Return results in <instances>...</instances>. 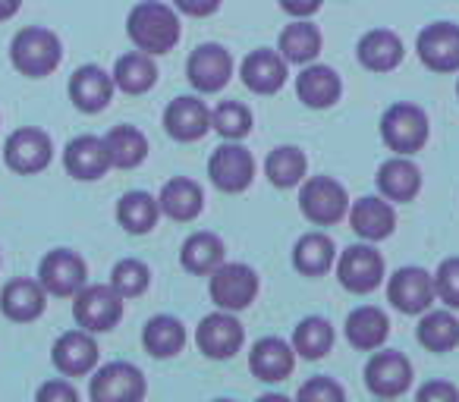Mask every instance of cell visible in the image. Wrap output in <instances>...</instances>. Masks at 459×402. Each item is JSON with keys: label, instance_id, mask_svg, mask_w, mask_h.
I'll list each match as a JSON object with an SVG mask.
<instances>
[{"label": "cell", "instance_id": "1", "mask_svg": "<svg viewBox=\"0 0 459 402\" xmlns=\"http://www.w3.org/2000/svg\"><path fill=\"white\" fill-rule=\"evenodd\" d=\"M179 13L177 7H167L160 0H142L129 10L126 16V35L135 45V51H145L152 57L170 54L179 41Z\"/></svg>", "mask_w": 459, "mask_h": 402}, {"label": "cell", "instance_id": "2", "mask_svg": "<svg viewBox=\"0 0 459 402\" xmlns=\"http://www.w3.org/2000/svg\"><path fill=\"white\" fill-rule=\"evenodd\" d=\"M64 60V45L60 38L45 26H29L20 29L10 41V64L16 73L29 79H45Z\"/></svg>", "mask_w": 459, "mask_h": 402}, {"label": "cell", "instance_id": "3", "mask_svg": "<svg viewBox=\"0 0 459 402\" xmlns=\"http://www.w3.org/2000/svg\"><path fill=\"white\" fill-rule=\"evenodd\" d=\"M428 135H431V123H428V114L419 104L400 101L387 107V114L381 116V139L387 141L394 154L412 158L415 151L428 145Z\"/></svg>", "mask_w": 459, "mask_h": 402}, {"label": "cell", "instance_id": "4", "mask_svg": "<svg viewBox=\"0 0 459 402\" xmlns=\"http://www.w3.org/2000/svg\"><path fill=\"white\" fill-rule=\"evenodd\" d=\"M73 318L89 333L114 330L123 318V295L110 283H85L73 295Z\"/></svg>", "mask_w": 459, "mask_h": 402}, {"label": "cell", "instance_id": "5", "mask_svg": "<svg viewBox=\"0 0 459 402\" xmlns=\"http://www.w3.org/2000/svg\"><path fill=\"white\" fill-rule=\"evenodd\" d=\"M262 280H258L255 268L239 261H223L221 268L211 270L208 293L211 302L223 312H246V308L255 302Z\"/></svg>", "mask_w": 459, "mask_h": 402}, {"label": "cell", "instance_id": "6", "mask_svg": "<svg viewBox=\"0 0 459 402\" xmlns=\"http://www.w3.org/2000/svg\"><path fill=\"white\" fill-rule=\"evenodd\" d=\"M299 189V211L308 224L315 227H333L350 211V195L346 189L331 176H312L302 179Z\"/></svg>", "mask_w": 459, "mask_h": 402}, {"label": "cell", "instance_id": "7", "mask_svg": "<svg viewBox=\"0 0 459 402\" xmlns=\"http://www.w3.org/2000/svg\"><path fill=\"white\" fill-rule=\"evenodd\" d=\"M208 176L221 192L237 195V192L249 189L255 179V158L239 141L223 139V145H217L208 158Z\"/></svg>", "mask_w": 459, "mask_h": 402}, {"label": "cell", "instance_id": "8", "mask_svg": "<svg viewBox=\"0 0 459 402\" xmlns=\"http://www.w3.org/2000/svg\"><path fill=\"white\" fill-rule=\"evenodd\" d=\"M54 160V141L45 129L22 126L7 135L4 141V164L20 176H32V173L48 170Z\"/></svg>", "mask_w": 459, "mask_h": 402}, {"label": "cell", "instance_id": "9", "mask_svg": "<svg viewBox=\"0 0 459 402\" xmlns=\"http://www.w3.org/2000/svg\"><path fill=\"white\" fill-rule=\"evenodd\" d=\"M333 264H337V280L346 293L368 295L384 283V258L371 243L350 245Z\"/></svg>", "mask_w": 459, "mask_h": 402}, {"label": "cell", "instance_id": "10", "mask_svg": "<svg viewBox=\"0 0 459 402\" xmlns=\"http://www.w3.org/2000/svg\"><path fill=\"white\" fill-rule=\"evenodd\" d=\"M246 343V327L239 324L237 312H223L217 308L214 314L202 318L195 330V346L202 349V355L214 358V362H227L233 358Z\"/></svg>", "mask_w": 459, "mask_h": 402}, {"label": "cell", "instance_id": "11", "mask_svg": "<svg viewBox=\"0 0 459 402\" xmlns=\"http://www.w3.org/2000/svg\"><path fill=\"white\" fill-rule=\"evenodd\" d=\"M39 283L45 287L48 295L57 299H70L89 283V268H85L82 255L70 249H54L41 258L39 264Z\"/></svg>", "mask_w": 459, "mask_h": 402}, {"label": "cell", "instance_id": "12", "mask_svg": "<svg viewBox=\"0 0 459 402\" xmlns=\"http://www.w3.org/2000/svg\"><path fill=\"white\" fill-rule=\"evenodd\" d=\"M145 374L129 362H110L95 371L89 396L95 402H139L145 399Z\"/></svg>", "mask_w": 459, "mask_h": 402}, {"label": "cell", "instance_id": "13", "mask_svg": "<svg viewBox=\"0 0 459 402\" xmlns=\"http://www.w3.org/2000/svg\"><path fill=\"white\" fill-rule=\"evenodd\" d=\"M365 387L377 399H396V396H403L412 387V362L403 352L375 349V355L365 364Z\"/></svg>", "mask_w": 459, "mask_h": 402}, {"label": "cell", "instance_id": "14", "mask_svg": "<svg viewBox=\"0 0 459 402\" xmlns=\"http://www.w3.org/2000/svg\"><path fill=\"white\" fill-rule=\"evenodd\" d=\"M186 76L195 91L214 95L227 89V82L233 79V57L223 45H198L186 60Z\"/></svg>", "mask_w": 459, "mask_h": 402}, {"label": "cell", "instance_id": "15", "mask_svg": "<svg viewBox=\"0 0 459 402\" xmlns=\"http://www.w3.org/2000/svg\"><path fill=\"white\" fill-rule=\"evenodd\" d=\"M415 54L431 73H459V26L431 22L415 38Z\"/></svg>", "mask_w": 459, "mask_h": 402}, {"label": "cell", "instance_id": "16", "mask_svg": "<svg viewBox=\"0 0 459 402\" xmlns=\"http://www.w3.org/2000/svg\"><path fill=\"white\" fill-rule=\"evenodd\" d=\"M387 302L403 314H421L434 305V277L425 268H400L387 280Z\"/></svg>", "mask_w": 459, "mask_h": 402}, {"label": "cell", "instance_id": "17", "mask_svg": "<svg viewBox=\"0 0 459 402\" xmlns=\"http://www.w3.org/2000/svg\"><path fill=\"white\" fill-rule=\"evenodd\" d=\"M54 368L64 377H85L98 368V343L89 330H66L57 337L51 349Z\"/></svg>", "mask_w": 459, "mask_h": 402}, {"label": "cell", "instance_id": "18", "mask_svg": "<svg viewBox=\"0 0 459 402\" xmlns=\"http://www.w3.org/2000/svg\"><path fill=\"white\" fill-rule=\"evenodd\" d=\"M346 214H350L352 233H356L362 243H381V239H387L390 233L396 230V214L384 195L359 198V201H352Z\"/></svg>", "mask_w": 459, "mask_h": 402}, {"label": "cell", "instance_id": "19", "mask_svg": "<svg viewBox=\"0 0 459 402\" xmlns=\"http://www.w3.org/2000/svg\"><path fill=\"white\" fill-rule=\"evenodd\" d=\"M164 129L173 141H198L211 129V110L192 95L173 98L164 110Z\"/></svg>", "mask_w": 459, "mask_h": 402}, {"label": "cell", "instance_id": "20", "mask_svg": "<svg viewBox=\"0 0 459 402\" xmlns=\"http://www.w3.org/2000/svg\"><path fill=\"white\" fill-rule=\"evenodd\" d=\"M114 91H117L114 76L95 64L79 66L70 79V101L82 114H101L110 104V98H114Z\"/></svg>", "mask_w": 459, "mask_h": 402}, {"label": "cell", "instance_id": "21", "mask_svg": "<svg viewBox=\"0 0 459 402\" xmlns=\"http://www.w3.org/2000/svg\"><path fill=\"white\" fill-rule=\"evenodd\" d=\"M239 79L255 95H277L287 85V60L281 57V51H268V47L252 51L239 64Z\"/></svg>", "mask_w": 459, "mask_h": 402}, {"label": "cell", "instance_id": "22", "mask_svg": "<svg viewBox=\"0 0 459 402\" xmlns=\"http://www.w3.org/2000/svg\"><path fill=\"white\" fill-rule=\"evenodd\" d=\"M48 305V293L39 280H29V277H20V280H10L7 287L0 289V312L4 318L13 321V324H32L45 314Z\"/></svg>", "mask_w": 459, "mask_h": 402}, {"label": "cell", "instance_id": "23", "mask_svg": "<svg viewBox=\"0 0 459 402\" xmlns=\"http://www.w3.org/2000/svg\"><path fill=\"white\" fill-rule=\"evenodd\" d=\"M296 368V349L293 343L281 337H264L252 346L249 352V371L264 383H277L287 381Z\"/></svg>", "mask_w": 459, "mask_h": 402}, {"label": "cell", "instance_id": "24", "mask_svg": "<svg viewBox=\"0 0 459 402\" xmlns=\"http://www.w3.org/2000/svg\"><path fill=\"white\" fill-rule=\"evenodd\" d=\"M64 167L73 179H82V183L101 179L110 170V154L101 135H79V139H73L64 151Z\"/></svg>", "mask_w": 459, "mask_h": 402}, {"label": "cell", "instance_id": "25", "mask_svg": "<svg viewBox=\"0 0 459 402\" xmlns=\"http://www.w3.org/2000/svg\"><path fill=\"white\" fill-rule=\"evenodd\" d=\"M340 91H343V82L340 76L325 64H306L302 73L296 76V95L306 107L312 110H327L340 101Z\"/></svg>", "mask_w": 459, "mask_h": 402}, {"label": "cell", "instance_id": "26", "mask_svg": "<svg viewBox=\"0 0 459 402\" xmlns=\"http://www.w3.org/2000/svg\"><path fill=\"white\" fill-rule=\"evenodd\" d=\"M158 208H160V214H167V218L177 220V224H189V220H195L198 214L204 211V192L195 179L173 176V179H167L164 189H160Z\"/></svg>", "mask_w": 459, "mask_h": 402}, {"label": "cell", "instance_id": "27", "mask_svg": "<svg viewBox=\"0 0 459 402\" xmlns=\"http://www.w3.org/2000/svg\"><path fill=\"white\" fill-rule=\"evenodd\" d=\"M356 57L365 70L371 73H390L403 64L406 57V47H403L400 35L390 32V29H371L359 38V47H356Z\"/></svg>", "mask_w": 459, "mask_h": 402}, {"label": "cell", "instance_id": "28", "mask_svg": "<svg viewBox=\"0 0 459 402\" xmlns=\"http://www.w3.org/2000/svg\"><path fill=\"white\" fill-rule=\"evenodd\" d=\"M343 330H346V339H350L352 349L375 352L387 343L390 318H387V312H381L377 305H362V308H356V312H350Z\"/></svg>", "mask_w": 459, "mask_h": 402}, {"label": "cell", "instance_id": "29", "mask_svg": "<svg viewBox=\"0 0 459 402\" xmlns=\"http://www.w3.org/2000/svg\"><path fill=\"white\" fill-rule=\"evenodd\" d=\"M377 192H381L387 201H412L421 192V170L406 158V154H396V158L384 160L377 167Z\"/></svg>", "mask_w": 459, "mask_h": 402}, {"label": "cell", "instance_id": "30", "mask_svg": "<svg viewBox=\"0 0 459 402\" xmlns=\"http://www.w3.org/2000/svg\"><path fill=\"white\" fill-rule=\"evenodd\" d=\"M415 339L428 352H450L459 346V321L453 308H428L415 327Z\"/></svg>", "mask_w": 459, "mask_h": 402}, {"label": "cell", "instance_id": "31", "mask_svg": "<svg viewBox=\"0 0 459 402\" xmlns=\"http://www.w3.org/2000/svg\"><path fill=\"white\" fill-rule=\"evenodd\" d=\"M142 346L154 358H173L186 349V327L173 314H154L142 330Z\"/></svg>", "mask_w": 459, "mask_h": 402}, {"label": "cell", "instance_id": "32", "mask_svg": "<svg viewBox=\"0 0 459 402\" xmlns=\"http://www.w3.org/2000/svg\"><path fill=\"white\" fill-rule=\"evenodd\" d=\"M110 76H114L117 89L126 91V95H145V91H152L154 82H158V66H154L152 54L133 51L117 60Z\"/></svg>", "mask_w": 459, "mask_h": 402}, {"label": "cell", "instance_id": "33", "mask_svg": "<svg viewBox=\"0 0 459 402\" xmlns=\"http://www.w3.org/2000/svg\"><path fill=\"white\" fill-rule=\"evenodd\" d=\"M321 47H325V38H321L318 26H312V22H306V20H296L293 26L283 29L281 38H277L281 57L287 60V64H299V66L312 64L321 54Z\"/></svg>", "mask_w": 459, "mask_h": 402}, {"label": "cell", "instance_id": "34", "mask_svg": "<svg viewBox=\"0 0 459 402\" xmlns=\"http://www.w3.org/2000/svg\"><path fill=\"white\" fill-rule=\"evenodd\" d=\"M333 261H337V249L327 233H306L293 245V268L302 277H325L333 268Z\"/></svg>", "mask_w": 459, "mask_h": 402}, {"label": "cell", "instance_id": "35", "mask_svg": "<svg viewBox=\"0 0 459 402\" xmlns=\"http://www.w3.org/2000/svg\"><path fill=\"white\" fill-rule=\"evenodd\" d=\"M160 218V208H158V198L148 195V192L135 189V192H126V195L117 201V220L126 233L133 236H145V233L154 230Z\"/></svg>", "mask_w": 459, "mask_h": 402}, {"label": "cell", "instance_id": "36", "mask_svg": "<svg viewBox=\"0 0 459 402\" xmlns=\"http://www.w3.org/2000/svg\"><path fill=\"white\" fill-rule=\"evenodd\" d=\"M223 258H227V249H223V239L214 236V233H192L183 243V252H179V264H183L189 274L208 277L214 268H221Z\"/></svg>", "mask_w": 459, "mask_h": 402}, {"label": "cell", "instance_id": "37", "mask_svg": "<svg viewBox=\"0 0 459 402\" xmlns=\"http://www.w3.org/2000/svg\"><path fill=\"white\" fill-rule=\"evenodd\" d=\"M104 145L110 154V167L117 170H133L148 158V139L135 126H114L104 135Z\"/></svg>", "mask_w": 459, "mask_h": 402}, {"label": "cell", "instance_id": "38", "mask_svg": "<svg viewBox=\"0 0 459 402\" xmlns=\"http://www.w3.org/2000/svg\"><path fill=\"white\" fill-rule=\"evenodd\" d=\"M293 349L296 355L308 358V362L325 358L333 349V324L327 318H321V314L302 318L293 330Z\"/></svg>", "mask_w": 459, "mask_h": 402}, {"label": "cell", "instance_id": "39", "mask_svg": "<svg viewBox=\"0 0 459 402\" xmlns=\"http://www.w3.org/2000/svg\"><path fill=\"white\" fill-rule=\"evenodd\" d=\"M308 173V160L299 148L293 145H281L264 158V176L271 179V185L277 189H293L306 179Z\"/></svg>", "mask_w": 459, "mask_h": 402}, {"label": "cell", "instance_id": "40", "mask_svg": "<svg viewBox=\"0 0 459 402\" xmlns=\"http://www.w3.org/2000/svg\"><path fill=\"white\" fill-rule=\"evenodd\" d=\"M211 129H214L221 139L230 141H243L252 133V110L239 101H221L211 110Z\"/></svg>", "mask_w": 459, "mask_h": 402}, {"label": "cell", "instance_id": "41", "mask_svg": "<svg viewBox=\"0 0 459 402\" xmlns=\"http://www.w3.org/2000/svg\"><path fill=\"white\" fill-rule=\"evenodd\" d=\"M148 283H152V270H148V264L139 261V258H123V261H117L114 270H110V287H114L123 299L142 295L148 289Z\"/></svg>", "mask_w": 459, "mask_h": 402}, {"label": "cell", "instance_id": "42", "mask_svg": "<svg viewBox=\"0 0 459 402\" xmlns=\"http://www.w3.org/2000/svg\"><path fill=\"white\" fill-rule=\"evenodd\" d=\"M434 277V299H440L446 308L456 312L459 308V258H446L440 261L437 274Z\"/></svg>", "mask_w": 459, "mask_h": 402}, {"label": "cell", "instance_id": "43", "mask_svg": "<svg viewBox=\"0 0 459 402\" xmlns=\"http://www.w3.org/2000/svg\"><path fill=\"white\" fill-rule=\"evenodd\" d=\"M296 399L302 402H343L346 399V389L340 387L337 381H331V377H312L308 383H302L299 389H296Z\"/></svg>", "mask_w": 459, "mask_h": 402}, {"label": "cell", "instance_id": "44", "mask_svg": "<svg viewBox=\"0 0 459 402\" xmlns=\"http://www.w3.org/2000/svg\"><path fill=\"white\" fill-rule=\"evenodd\" d=\"M79 393L70 381H48L39 387V402H76Z\"/></svg>", "mask_w": 459, "mask_h": 402}, {"label": "cell", "instance_id": "45", "mask_svg": "<svg viewBox=\"0 0 459 402\" xmlns=\"http://www.w3.org/2000/svg\"><path fill=\"white\" fill-rule=\"evenodd\" d=\"M173 7H177V13H186L192 20H204V16L217 13L221 0H173Z\"/></svg>", "mask_w": 459, "mask_h": 402}, {"label": "cell", "instance_id": "46", "mask_svg": "<svg viewBox=\"0 0 459 402\" xmlns=\"http://www.w3.org/2000/svg\"><path fill=\"white\" fill-rule=\"evenodd\" d=\"M419 396L421 402H428V399H444V402H456L459 399V389L453 387V383H444V381H437V383H425V387L419 389Z\"/></svg>", "mask_w": 459, "mask_h": 402}, {"label": "cell", "instance_id": "47", "mask_svg": "<svg viewBox=\"0 0 459 402\" xmlns=\"http://www.w3.org/2000/svg\"><path fill=\"white\" fill-rule=\"evenodd\" d=\"M321 4H325V0H281V10L296 16V20H308V16L318 13Z\"/></svg>", "mask_w": 459, "mask_h": 402}, {"label": "cell", "instance_id": "48", "mask_svg": "<svg viewBox=\"0 0 459 402\" xmlns=\"http://www.w3.org/2000/svg\"><path fill=\"white\" fill-rule=\"evenodd\" d=\"M20 7H22V0H0V22L13 20V16L20 13Z\"/></svg>", "mask_w": 459, "mask_h": 402}, {"label": "cell", "instance_id": "49", "mask_svg": "<svg viewBox=\"0 0 459 402\" xmlns=\"http://www.w3.org/2000/svg\"><path fill=\"white\" fill-rule=\"evenodd\" d=\"M456 95H459V82H456Z\"/></svg>", "mask_w": 459, "mask_h": 402}]
</instances>
